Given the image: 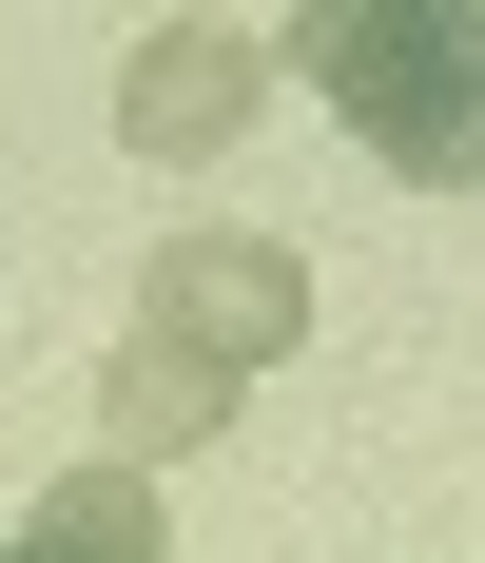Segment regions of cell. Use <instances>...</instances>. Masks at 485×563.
<instances>
[{"label": "cell", "instance_id": "277c9868", "mask_svg": "<svg viewBox=\"0 0 485 563\" xmlns=\"http://www.w3.org/2000/svg\"><path fill=\"white\" fill-rule=\"evenodd\" d=\"M214 428H233V369H195V350H156V331L117 350V389H98V466H136V486H156V466L214 448Z\"/></svg>", "mask_w": 485, "mask_h": 563}, {"label": "cell", "instance_id": "8992f818", "mask_svg": "<svg viewBox=\"0 0 485 563\" xmlns=\"http://www.w3.org/2000/svg\"><path fill=\"white\" fill-rule=\"evenodd\" d=\"M447 58H466V78H485V0H447Z\"/></svg>", "mask_w": 485, "mask_h": 563}, {"label": "cell", "instance_id": "5b68a950", "mask_svg": "<svg viewBox=\"0 0 485 563\" xmlns=\"http://www.w3.org/2000/svg\"><path fill=\"white\" fill-rule=\"evenodd\" d=\"M0 563H175V525H156V486L136 466H78V486H40L20 506V544Z\"/></svg>", "mask_w": 485, "mask_h": 563}, {"label": "cell", "instance_id": "6da1fadb", "mask_svg": "<svg viewBox=\"0 0 485 563\" xmlns=\"http://www.w3.org/2000/svg\"><path fill=\"white\" fill-rule=\"evenodd\" d=\"M272 78H311L408 195H466L485 175V78L447 58V0H311V20L272 40Z\"/></svg>", "mask_w": 485, "mask_h": 563}, {"label": "cell", "instance_id": "3957f363", "mask_svg": "<svg viewBox=\"0 0 485 563\" xmlns=\"http://www.w3.org/2000/svg\"><path fill=\"white\" fill-rule=\"evenodd\" d=\"M253 98H272V40H233V20H156L136 78H117V136H136V156H214V136H253Z\"/></svg>", "mask_w": 485, "mask_h": 563}, {"label": "cell", "instance_id": "7a4b0ae2", "mask_svg": "<svg viewBox=\"0 0 485 563\" xmlns=\"http://www.w3.org/2000/svg\"><path fill=\"white\" fill-rule=\"evenodd\" d=\"M136 331L253 389L272 350H311V253H291V233H156V311H136Z\"/></svg>", "mask_w": 485, "mask_h": 563}]
</instances>
